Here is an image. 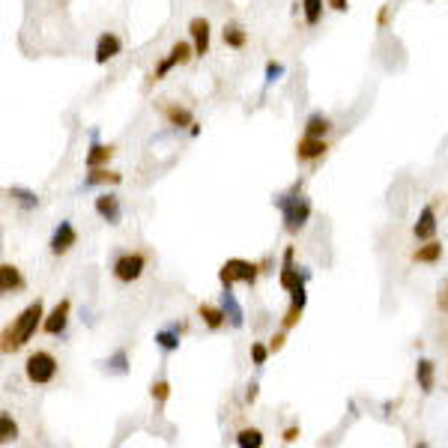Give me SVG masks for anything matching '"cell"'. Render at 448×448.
<instances>
[{"instance_id": "cell-34", "label": "cell", "mask_w": 448, "mask_h": 448, "mask_svg": "<svg viewBox=\"0 0 448 448\" xmlns=\"http://www.w3.org/2000/svg\"><path fill=\"white\" fill-rule=\"evenodd\" d=\"M296 436H299V430H296V428H287V430H284V442H293Z\"/></svg>"}, {"instance_id": "cell-5", "label": "cell", "mask_w": 448, "mask_h": 448, "mask_svg": "<svg viewBox=\"0 0 448 448\" xmlns=\"http://www.w3.org/2000/svg\"><path fill=\"white\" fill-rule=\"evenodd\" d=\"M144 266H147V257L144 254H122L120 260L114 263V275L120 278V281H138V278L144 275Z\"/></svg>"}, {"instance_id": "cell-38", "label": "cell", "mask_w": 448, "mask_h": 448, "mask_svg": "<svg viewBox=\"0 0 448 448\" xmlns=\"http://www.w3.org/2000/svg\"><path fill=\"white\" fill-rule=\"evenodd\" d=\"M254 398H257V386L251 383V386H248V400H254Z\"/></svg>"}, {"instance_id": "cell-3", "label": "cell", "mask_w": 448, "mask_h": 448, "mask_svg": "<svg viewBox=\"0 0 448 448\" xmlns=\"http://www.w3.org/2000/svg\"><path fill=\"white\" fill-rule=\"evenodd\" d=\"M24 374H27L30 383H36V386L51 383L54 374H57V358H54L51 353H33L24 365Z\"/></svg>"}, {"instance_id": "cell-9", "label": "cell", "mask_w": 448, "mask_h": 448, "mask_svg": "<svg viewBox=\"0 0 448 448\" xmlns=\"http://www.w3.org/2000/svg\"><path fill=\"white\" fill-rule=\"evenodd\" d=\"M120 51H122L120 36H114V33H102V36H99V42H96V63L102 66V63H108V60H114Z\"/></svg>"}, {"instance_id": "cell-4", "label": "cell", "mask_w": 448, "mask_h": 448, "mask_svg": "<svg viewBox=\"0 0 448 448\" xmlns=\"http://www.w3.org/2000/svg\"><path fill=\"white\" fill-rule=\"evenodd\" d=\"M257 278V266L248 263V260H227L221 269H218V281L224 287H233L237 281H245V284H254Z\"/></svg>"}, {"instance_id": "cell-8", "label": "cell", "mask_w": 448, "mask_h": 448, "mask_svg": "<svg viewBox=\"0 0 448 448\" xmlns=\"http://www.w3.org/2000/svg\"><path fill=\"white\" fill-rule=\"evenodd\" d=\"M69 299H63V302H57V308H54L48 317L42 320V329L48 332V335H60L63 329H66V323H69Z\"/></svg>"}, {"instance_id": "cell-33", "label": "cell", "mask_w": 448, "mask_h": 448, "mask_svg": "<svg viewBox=\"0 0 448 448\" xmlns=\"http://www.w3.org/2000/svg\"><path fill=\"white\" fill-rule=\"evenodd\" d=\"M167 395H171V386H167L164 379L153 383V398H155V400H167Z\"/></svg>"}, {"instance_id": "cell-7", "label": "cell", "mask_w": 448, "mask_h": 448, "mask_svg": "<svg viewBox=\"0 0 448 448\" xmlns=\"http://www.w3.org/2000/svg\"><path fill=\"white\" fill-rule=\"evenodd\" d=\"M75 242H78L75 227H72L69 221H60L57 230H54V237H51V254H66Z\"/></svg>"}, {"instance_id": "cell-15", "label": "cell", "mask_w": 448, "mask_h": 448, "mask_svg": "<svg viewBox=\"0 0 448 448\" xmlns=\"http://www.w3.org/2000/svg\"><path fill=\"white\" fill-rule=\"evenodd\" d=\"M326 150L329 147L323 144V138H311V134H305V138L299 141V147H296V155L299 159H305V162H311V159H320Z\"/></svg>"}, {"instance_id": "cell-25", "label": "cell", "mask_w": 448, "mask_h": 448, "mask_svg": "<svg viewBox=\"0 0 448 448\" xmlns=\"http://www.w3.org/2000/svg\"><path fill=\"white\" fill-rule=\"evenodd\" d=\"M440 254H442V245L440 242H430V245H424V248H419L412 257H416L419 263H436V260H440Z\"/></svg>"}, {"instance_id": "cell-37", "label": "cell", "mask_w": 448, "mask_h": 448, "mask_svg": "<svg viewBox=\"0 0 448 448\" xmlns=\"http://www.w3.org/2000/svg\"><path fill=\"white\" fill-rule=\"evenodd\" d=\"M386 21H388V6L383 9V13H379V24H383V27H386Z\"/></svg>"}, {"instance_id": "cell-35", "label": "cell", "mask_w": 448, "mask_h": 448, "mask_svg": "<svg viewBox=\"0 0 448 448\" xmlns=\"http://www.w3.org/2000/svg\"><path fill=\"white\" fill-rule=\"evenodd\" d=\"M329 6L338 9V13H344V9H346V0H329Z\"/></svg>"}, {"instance_id": "cell-36", "label": "cell", "mask_w": 448, "mask_h": 448, "mask_svg": "<svg viewBox=\"0 0 448 448\" xmlns=\"http://www.w3.org/2000/svg\"><path fill=\"white\" fill-rule=\"evenodd\" d=\"M281 346H284V335H275V338H272V350H281Z\"/></svg>"}, {"instance_id": "cell-27", "label": "cell", "mask_w": 448, "mask_h": 448, "mask_svg": "<svg viewBox=\"0 0 448 448\" xmlns=\"http://www.w3.org/2000/svg\"><path fill=\"white\" fill-rule=\"evenodd\" d=\"M302 6H305V21L314 27L323 15V0H302Z\"/></svg>"}, {"instance_id": "cell-20", "label": "cell", "mask_w": 448, "mask_h": 448, "mask_svg": "<svg viewBox=\"0 0 448 448\" xmlns=\"http://www.w3.org/2000/svg\"><path fill=\"white\" fill-rule=\"evenodd\" d=\"M9 197H13L21 209H36L39 206V197L33 195V192H27V188H18V186L9 188Z\"/></svg>"}, {"instance_id": "cell-21", "label": "cell", "mask_w": 448, "mask_h": 448, "mask_svg": "<svg viewBox=\"0 0 448 448\" xmlns=\"http://www.w3.org/2000/svg\"><path fill=\"white\" fill-rule=\"evenodd\" d=\"M200 317H204V323L209 329H221L224 320H227V314H224V308H212V305H200Z\"/></svg>"}, {"instance_id": "cell-19", "label": "cell", "mask_w": 448, "mask_h": 448, "mask_svg": "<svg viewBox=\"0 0 448 448\" xmlns=\"http://www.w3.org/2000/svg\"><path fill=\"white\" fill-rule=\"evenodd\" d=\"M416 379H419V388L424 391V395H430L433 391V362L421 358V362L416 365Z\"/></svg>"}, {"instance_id": "cell-32", "label": "cell", "mask_w": 448, "mask_h": 448, "mask_svg": "<svg viewBox=\"0 0 448 448\" xmlns=\"http://www.w3.org/2000/svg\"><path fill=\"white\" fill-rule=\"evenodd\" d=\"M251 358H254V365H266L269 350H266L263 344H251Z\"/></svg>"}, {"instance_id": "cell-17", "label": "cell", "mask_w": 448, "mask_h": 448, "mask_svg": "<svg viewBox=\"0 0 448 448\" xmlns=\"http://www.w3.org/2000/svg\"><path fill=\"white\" fill-rule=\"evenodd\" d=\"M21 284V275H18V269L15 266H9V263H4L0 266V290H4V293H13V290H18Z\"/></svg>"}, {"instance_id": "cell-6", "label": "cell", "mask_w": 448, "mask_h": 448, "mask_svg": "<svg viewBox=\"0 0 448 448\" xmlns=\"http://www.w3.org/2000/svg\"><path fill=\"white\" fill-rule=\"evenodd\" d=\"M188 57H192V45L188 42H176L174 48H171V54H167V57L159 63V69H155V81H159V78H164L167 72L174 69V66H179V63H188Z\"/></svg>"}, {"instance_id": "cell-28", "label": "cell", "mask_w": 448, "mask_h": 448, "mask_svg": "<svg viewBox=\"0 0 448 448\" xmlns=\"http://www.w3.org/2000/svg\"><path fill=\"white\" fill-rule=\"evenodd\" d=\"M224 42H227L230 48H242V45H245V30L237 27V24L224 27Z\"/></svg>"}, {"instance_id": "cell-11", "label": "cell", "mask_w": 448, "mask_h": 448, "mask_svg": "<svg viewBox=\"0 0 448 448\" xmlns=\"http://www.w3.org/2000/svg\"><path fill=\"white\" fill-rule=\"evenodd\" d=\"M188 30H192L195 54H197V57H204V54H209V24H206V18H192V24H188Z\"/></svg>"}, {"instance_id": "cell-2", "label": "cell", "mask_w": 448, "mask_h": 448, "mask_svg": "<svg viewBox=\"0 0 448 448\" xmlns=\"http://www.w3.org/2000/svg\"><path fill=\"white\" fill-rule=\"evenodd\" d=\"M275 204H278V209H281V216H284V230L296 233V230L305 227V221L311 216V204L302 197V188L299 186H293V192L281 195Z\"/></svg>"}, {"instance_id": "cell-26", "label": "cell", "mask_w": 448, "mask_h": 448, "mask_svg": "<svg viewBox=\"0 0 448 448\" xmlns=\"http://www.w3.org/2000/svg\"><path fill=\"white\" fill-rule=\"evenodd\" d=\"M329 132V120L323 117V114H314L308 120V126H305V134H311V138H323V134Z\"/></svg>"}, {"instance_id": "cell-13", "label": "cell", "mask_w": 448, "mask_h": 448, "mask_svg": "<svg viewBox=\"0 0 448 448\" xmlns=\"http://www.w3.org/2000/svg\"><path fill=\"white\" fill-rule=\"evenodd\" d=\"M290 308H287V317H284V329H293L299 317H302V311H305V302H308V293H305V287H299V290H290Z\"/></svg>"}, {"instance_id": "cell-29", "label": "cell", "mask_w": 448, "mask_h": 448, "mask_svg": "<svg viewBox=\"0 0 448 448\" xmlns=\"http://www.w3.org/2000/svg\"><path fill=\"white\" fill-rule=\"evenodd\" d=\"M164 114L174 126H192V111H186V108H167Z\"/></svg>"}, {"instance_id": "cell-1", "label": "cell", "mask_w": 448, "mask_h": 448, "mask_svg": "<svg viewBox=\"0 0 448 448\" xmlns=\"http://www.w3.org/2000/svg\"><path fill=\"white\" fill-rule=\"evenodd\" d=\"M39 323H42V302L36 299L18 314L15 326L4 335V353H13V350H18V346H24L33 338V332H36Z\"/></svg>"}, {"instance_id": "cell-24", "label": "cell", "mask_w": 448, "mask_h": 448, "mask_svg": "<svg viewBox=\"0 0 448 448\" xmlns=\"http://www.w3.org/2000/svg\"><path fill=\"white\" fill-rule=\"evenodd\" d=\"M18 436V428H15V421L9 412H0V442H13Z\"/></svg>"}, {"instance_id": "cell-12", "label": "cell", "mask_w": 448, "mask_h": 448, "mask_svg": "<svg viewBox=\"0 0 448 448\" xmlns=\"http://www.w3.org/2000/svg\"><path fill=\"white\" fill-rule=\"evenodd\" d=\"M96 212L102 216L108 224H120L122 218V209H120V200L114 195H99L96 197Z\"/></svg>"}, {"instance_id": "cell-31", "label": "cell", "mask_w": 448, "mask_h": 448, "mask_svg": "<svg viewBox=\"0 0 448 448\" xmlns=\"http://www.w3.org/2000/svg\"><path fill=\"white\" fill-rule=\"evenodd\" d=\"M281 75H284V66H281V63H266V84L278 81Z\"/></svg>"}, {"instance_id": "cell-18", "label": "cell", "mask_w": 448, "mask_h": 448, "mask_svg": "<svg viewBox=\"0 0 448 448\" xmlns=\"http://www.w3.org/2000/svg\"><path fill=\"white\" fill-rule=\"evenodd\" d=\"M105 183L117 186V183H122V176H120V174H114V171H102V167H93V174H90V176L84 179V188H93V186H105Z\"/></svg>"}, {"instance_id": "cell-30", "label": "cell", "mask_w": 448, "mask_h": 448, "mask_svg": "<svg viewBox=\"0 0 448 448\" xmlns=\"http://www.w3.org/2000/svg\"><path fill=\"white\" fill-rule=\"evenodd\" d=\"M126 362H129V358H126V350H117L105 365H108V371H114V374H126V371H129Z\"/></svg>"}, {"instance_id": "cell-22", "label": "cell", "mask_w": 448, "mask_h": 448, "mask_svg": "<svg viewBox=\"0 0 448 448\" xmlns=\"http://www.w3.org/2000/svg\"><path fill=\"white\" fill-rule=\"evenodd\" d=\"M111 147H102V144H96L93 141V147H90V153H87V167L93 171V167H99V164H105L108 159H111Z\"/></svg>"}, {"instance_id": "cell-10", "label": "cell", "mask_w": 448, "mask_h": 448, "mask_svg": "<svg viewBox=\"0 0 448 448\" xmlns=\"http://www.w3.org/2000/svg\"><path fill=\"white\" fill-rule=\"evenodd\" d=\"M221 308H224V314H227V320H230V326H233V329H242V326H245L242 305L237 302V296H233V290H230V287H224V293H221Z\"/></svg>"}, {"instance_id": "cell-23", "label": "cell", "mask_w": 448, "mask_h": 448, "mask_svg": "<svg viewBox=\"0 0 448 448\" xmlns=\"http://www.w3.org/2000/svg\"><path fill=\"white\" fill-rule=\"evenodd\" d=\"M237 445L239 448H260L263 445V433L254 430V428H245L237 433Z\"/></svg>"}, {"instance_id": "cell-14", "label": "cell", "mask_w": 448, "mask_h": 448, "mask_svg": "<svg viewBox=\"0 0 448 448\" xmlns=\"http://www.w3.org/2000/svg\"><path fill=\"white\" fill-rule=\"evenodd\" d=\"M412 233H416V239H433V233H436V212H433V206H424L419 212V221H416V227H412Z\"/></svg>"}, {"instance_id": "cell-16", "label": "cell", "mask_w": 448, "mask_h": 448, "mask_svg": "<svg viewBox=\"0 0 448 448\" xmlns=\"http://www.w3.org/2000/svg\"><path fill=\"white\" fill-rule=\"evenodd\" d=\"M179 335H183V323H174V326L155 332V344H159L164 353H174V350H179Z\"/></svg>"}]
</instances>
